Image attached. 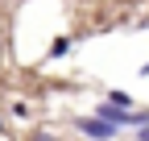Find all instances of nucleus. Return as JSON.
Instances as JSON below:
<instances>
[{
	"label": "nucleus",
	"instance_id": "f257e3e1",
	"mask_svg": "<svg viewBox=\"0 0 149 141\" xmlns=\"http://www.w3.org/2000/svg\"><path fill=\"white\" fill-rule=\"evenodd\" d=\"M74 133H83V137H91V141H112L120 129L108 125V120H100V116H79V120H74Z\"/></svg>",
	"mask_w": 149,
	"mask_h": 141
},
{
	"label": "nucleus",
	"instance_id": "f03ea898",
	"mask_svg": "<svg viewBox=\"0 0 149 141\" xmlns=\"http://www.w3.org/2000/svg\"><path fill=\"white\" fill-rule=\"evenodd\" d=\"M108 104H116V108L133 112V96H128V91H108Z\"/></svg>",
	"mask_w": 149,
	"mask_h": 141
},
{
	"label": "nucleus",
	"instance_id": "7ed1b4c3",
	"mask_svg": "<svg viewBox=\"0 0 149 141\" xmlns=\"http://www.w3.org/2000/svg\"><path fill=\"white\" fill-rule=\"evenodd\" d=\"M66 50H70V38H54L50 42V58H62Z\"/></svg>",
	"mask_w": 149,
	"mask_h": 141
},
{
	"label": "nucleus",
	"instance_id": "20e7f679",
	"mask_svg": "<svg viewBox=\"0 0 149 141\" xmlns=\"http://www.w3.org/2000/svg\"><path fill=\"white\" fill-rule=\"evenodd\" d=\"M137 141H149V125H141V129H137Z\"/></svg>",
	"mask_w": 149,
	"mask_h": 141
},
{
	"label": "nucleus",
	"instance_id": "39448f33",
	"mask_svg": "<svg viewBox=\"0 0 149 141\" xmlns=\"http://www.w3.org/2000/svg\"><path fill=\"white\" fill-rule=\"evenodd\" d=\"M33 141H54V137L50 133H33Z\"/></svg>",
	"mask_w": 149,
	"mask_h": 141
},
{
	"label": "nucleus",
	"instance_id": "423d86ee",
	"mask_svg": "<svg viewBox=\"0 0 149 141\" xmlns=\"http://www.w3.org/2000/svg\"><path fill=\"white\" fill-rule=\"evenodd\" d=\"M0 133H4V120H0Z\"/></svg>",
	"mask_w": 149,
	"mask_h": 141
}]
</instances>
